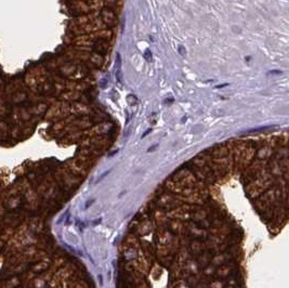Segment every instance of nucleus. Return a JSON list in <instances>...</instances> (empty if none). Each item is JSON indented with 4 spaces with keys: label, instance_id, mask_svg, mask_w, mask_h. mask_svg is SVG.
I'll return each mask as SVG.
<instances>
[{
    "label": "nucleus",
    "instance_id": "obj_1",
    "mask_svg": "<svg viewBox=\"0 0 289 288\" xmlns=\"http://www.w3.org/2000/svg\"><path fill=\"white\" fill-rule=\"evenodd\" d=\"M277 139L255 148L241 167V183L247 198L270 237H276L289 224V142Z\"/></svg>",
    "mask_w": 289,
    "mask_h": 288
},
{
    "label": "nucleus",
    "instance_id": "obj_2",
    "mask_svg": "<svg viewBox=\"0 0 289 288\" xmlns=\"http://www.w3.org/2000/svg\"><path fill=\"white\" fill-rule=\"evenodd\" d=\"M120 67H121V63H120V55L119 53L116 54V63H115V77H116V81L118 84V87H122L121 82V72H120Z\"/></svg>",
    "mask_w": 289,
    "mask_h": 288
},
{
    "label": "nucleus",
    "instance_id": "obj_3",
    "mask_svg": "<svg viewBox=\"0 0 289 288\" xmlns=\"http://www.w3.org/2000/svg\"><path fill=\"white\" fill-rule=\"evenodd\" d=\"M127 101L129 102L130 105H136L138 103V98L136 96H133V94H130V96H127Z\"/></svg>",
    "mask_w": 289,
    "mask_h": 288
},
{
    "label": "nucleus",
    "instance_id": "obj_4",
    "mask_svg": "<svg viewBox=\"0 0 289 288\" xmlns=\"http://www.w3.org/2000/svg\"><path fill=\"white\" fill-rule=\"evenodd\" d=\"M144 59L147 61V62H152V60H153V57H152V52H150V50H145L144 51Z\"/></svg>",
    "mask_w": 289,
    "mask_h": 288
},
{
    "label": "nucleus",
    "instance_id": "obj_5",
    "mask_svg": "<svg viewBox=\"0 0 289 288\" xmlns=\"http://www.w3.org/2000/svg\"><path fill=\"white\" fill-rule=\"evenodd\" d=\"M179 51H180V54H183L185 55V49L183 46H179Z\"/></svg>",
    "mask_w": 289,
    "mask_h": 288
},
{
    "label": "nucleus",
    "instance_id": "obj_6",
    "mask_svg": "<svg viewBox=\"0 0 289 288\" xmlns=\"http://www.w3.org/2000/svg\"><path fill=\"white\" fill-rule=\"evenodd\" d=\"M267 74H269V75H271V74H282V72L281 71H271Z\"/></svg>",
    "mask_w": 289,
    "mask_h": 288
}]
</instances>
